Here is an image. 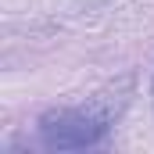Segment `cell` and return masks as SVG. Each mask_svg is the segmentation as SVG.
<instances>
[{
  "label": "cell",
  "instance_id": "1",
  "mask_svg": "<svg viewBox=\"0 0 154 154\" xmlns=\"http://www.w3.org/2000/svg\"><path fill=\"white\" fill-rule=\"evenodd\" d=\"M125 104V97L111 100V93H97L90 104H75V108H54L39 118V140L50 151H86L97 147L111 122L118 118Z\"/></svg>",
  "mask_w": 154,
  "mask_h": 154
},
{
  "label": "cell",
  "instance_id": "2",
  "mask_svg": "<svg viewBox=\"0 0 154 154\" xmlns=\"http://www.w3.org/2000/svg\"><path fill=\"white\" fill-rule=\"evenodd\" d=\"M151 97H154V86H151Z\"/></svg>",
  "mask_w": 154,
  "mask_h": 154
}]
</instances>
